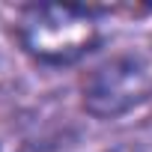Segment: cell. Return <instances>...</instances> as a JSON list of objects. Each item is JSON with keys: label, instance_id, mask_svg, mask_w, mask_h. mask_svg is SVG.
Returning <instances> with one entry per match:
<instances>
[{"label": "cell", "instance_id": "3957f363", "mask_svg": "<svg viewBox=\"0 0 152 152\" xmlns=\"http://www.w3.org/2000/svg\"><path fill=\"white\" fill-rule=\"evenodd\" d=\"M107 152H152V146H149V143H134V140H128V143H116V146H110Z\"/></svg>", "mask_w": 152, "mask_h": 152}, {"label": "cell", "instance_id": "6da1fadb", "mask_svg": "<svg viewBox=\"0 0 152 152\" xmlns=\"http://www.w3.org/2000/svg\"><path fill=\"white\" fill-rule=\"evenodd\" d=\"M15 39L21 51L39 66L63 69L81 63L96 51L102 27L93 9L78 3H33L24 6L15 21Z\"/></svg>", "mask_w": 152, "mask_h": 152}, {"label": "cell", "instance_id": "7a4b0ae2", "mask_svg": "<svg viewBox=\"0 0 152 152\" xmlns=\"http://www.w3.org/2000/svg\"><path fill=\"white\" fill-rule=\"evenodd\" d=\"M152 99V51L122 48L81 78V104L96 119H119Z\"/></svg>", "mask_w": 152, "mask_h": 152}]
</instances>
